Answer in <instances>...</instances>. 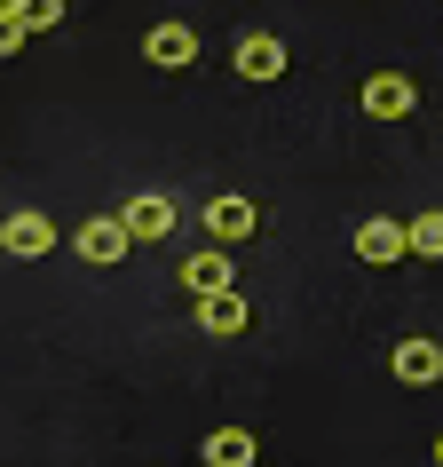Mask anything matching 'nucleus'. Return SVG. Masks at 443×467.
Listing matches in <instances>:
<instances>
[{"instance_id":"nucleus-1","label":"nucleus","mask_w":443,"mask_h":467,"mask_svg":"<svg viewBox=\"0 0 443 467\" xmlns=\"http://www.w3.org/2000/svg\"><path fill=\"white\" fill-rule=\"evenodd\" d=\"M72 254L88 262V270H119L127 254H135V238L119 230V214H96V222H79V230H72Z\"/></svg>"},{"instance_id":"nucleus-2","label":"nucleus","mask_w":443,"mask_h":467,"mask_svg":"<svg viewBox=\"0 0 443 467\" xmlns=\"http://www.w3.org/2000/svg\"><path fill=\"white\" fill-rule=\"evenodd\" d=\"M0 254H16V262H40V254H56V222L40 214V206L0 214Z\"/></svg>"},{"instance_id":"nucleus-3","label":"nucleus","mask_w":443,"mask_h":467,"mask_svg":"<svg viewBox=\"0 0 443 467\" xmlns=\"http://www.w3.org/2000/svg\"><path fill=\"white\" fill-rule=\"evenodd\" d=\"M119 230L135 238V246H159V238H174V198L167 191H135L119 206Z\"/></svg>"},{"instance_id":"nucleus-4","label":"nucleus","mask_w":443,"mask_h":467,"mask_svg":"<svg viewBox=\"0 0 443 467\" xmlns=\"http://www.w3.org/2000/svg\"><path fill=\"white\" fill-rule=\"evenodd\" d=\"M388 372L404 380V389H443V341H428V333L396 341L388 348Z\"/></svg>"},{"instance_id":"nucleus-5","label":"nucleus","mask_w":443,"mask_h":467,"mask_svg":"<svg viewBox=\"0 0 443 467\" xmlns=\"http://www.w3.org/2000/svg\"><path fill=\"white\" fill-rule=\"evenodd\" d=\"M230 64H238V79H253V88H270V79H285V40H277V32H238V48H230Z\"/></svg>"},{"instance_id":"nucleus-6","label":"nucleus","mask_w":443,"mask_h":467,"mask_svg":"<svg viewBox=\"0 0 443 467\" xmlns=\"http://www.w3.org/2000/svg\"><path fill=\"white\" fill-rule=\"evenodd\" d=\"M206 230H214V246H246L253 230H262V206L238 198V191H222V198H206Z\"/></svg>"},{"instance_id":"nucleus-7","label":"nucleus","mask_w":443,"mask_h":467,"mask_svg":"<svg viewBox=\"0 0 443 467\" xmlns=\"http://www.w3.org/2000/svg\"><path fill=\"white\" fill-rule=\"evenodd\" d=\"M356 103H365L372 119H412V111H419V88H412V72H372Z\"/></svg>"},{"instance_id":"nucleus-8","label":"nucleus","mask_w":443,"mask_h":467,"mask_svg":"<svg viewBox=\"0 0 443 467\" xmlns=\"http://www.w3.org/2000/svg\"><path fill=\"white\" fill-rule=\"evenodd\" d=\"M143 56L159 64V72H191V64H198V32L191 25H150L143 32Z\"/></svg>"},{"instance_id":"nucleus-9","label":"nucleus","mask_w":443,"mask_h":467,"mask_svg":"<svg viewBox=\"0 0 443 467\" xmlns=\"http://www.w3.org/2000/svg\"><path fill=\"white\" fill-rule=\"evenodd\" d=\"M230 285H238V262H230V254H191V262H182V294L191 301H206V294H230Z\"/></svg>"},{"instance_id":"nucleus-10","label":"nucleus","mask_w":443,"mask_h":467,"mask_svg":"<svg viewBox=\"0 0 443 467\" xmlns=\"http://www.w3.org/2000/svg\"><path fill=\"white\" fill-rule=\"evenodd\" d=\"M356 262H372V270H388V262H404V222H388V214L356 222Z\"/></svg>"},{"instance_id":"nucleus-11","label":"nucleus","mask_w":443,"mask_h":467,"mask_svg":"<svg viewBox=\"0 0 443 467\" xmlns=\"http://www.w3.org/2000/svg\"><path fill=\"white\" fill-rule=\"evenodd\" d=\"M198 460H206V467H253V460H262V443H253V428H214V436L198 443Z\"/></svg>"},{"instance_id":"nucleus-12","label":"nucleus","mask_w":443,"mask_h":467,"mask_svg":"<svg viewBox=\"0 0 443 467\" xmlns=\"http://www.w3.org/2000/svg\"><path fill=\"white\" fill-rule=\"evenodd\" d=\"M198 325L230 341V333H246V325H253V309H246V294L230 285V294H206V301H198Z\"/></svg>"},{"instance_id":"nucleus-13","label":"nucleus","mask_w":443,"mask_h":467,"mask_svg":"<svg viewBox=\"0 0 443 467\" xmlns=\"http://www.w3.org/2000/svg\"><path fill=\"white\" fill-rule=\"evenodd\" d=\"M404 254H419V262H443V206H428V214L404 222Z\"/></svg>"},{"instance_id":"nucleus-14","label":"nucleus","mask_w":443,"mask_h":467,"mask_svg":"<svg viewBox=\"0 0 443 467\" xmlns=\"http://www.w3.org/2000/svg\"><path fill=\"white\" fill-rule=\"evenodd\" d=\"M56 25H64V0H16V32L25 40L32 32H56Z\"/></svg>"},{"instance_id":"nucleus-15","label":"nucleus","mask_w":443,"mask_h":467,"mask_svg":"<svg viewBox=\"0 0 443 467\" xmlns=\"http://www.w3.org/2000/svg\"><path fill=\"white\" fill-rule=\"evenodd\" d=\"M16 48H25V32H16V25H8V16H0V64H8V56H16Z\"/></svg>"},{"instance_id":"nucleus-16","label":"nucleus","mask_w":443,"mask_h":467,"mask_svg":"<svg viewBox=\"0 0 443 467\" xmlns=\"http://www.w3.org/2000/svg\"><path fill=\"white\" fill-rule=\"evenodd\" d=\"M0 16H8V25H16V0H0Z\"/></svg>"},{"instance_id":"nucleus-17","label":"nucleus","mask_w":443,"mask_h":467,"mask_svg":"<svg viewBox=\"0 0 443 467\" xmlns=\"http://www.w3.org/2000/svg\"><path fill=\"white\" fill-rule=\"evenodd\" d=\"M436 467H443V436H436Z\"/></svg>"}]
</instances>
